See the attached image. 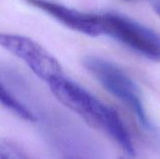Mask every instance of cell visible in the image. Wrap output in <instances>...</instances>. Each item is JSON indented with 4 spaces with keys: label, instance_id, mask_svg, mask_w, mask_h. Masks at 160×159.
Masks as SVG:
<instances>
[{
    "label": "cell",
    "instance_id": "4",
    "mask_svg": "<svg viewBox=\"0 0 160 159\" xmlns=\"http://www.w3.org/2000/svg\"><path fill=\"white\" fill-rule=\"evenodd\" d=\"M0 46L22 60L39 79L48 83L64 76L58 60L41 45L29 37L0 33Z\"/></svg>",
    "mask_w": 160,
    "mask_h": 159
},
{
    "label": "cell",
    "instance_id": "2",
    "mask_svg": "<svg viewBox=\"0 0 160 159\" xmlns=\"http://www.w3.org/2000/svg\"><path fill=\"white\" fill-rule=\"evenodd\" d=\"M82 64L110 94L126 104L134 112L145 129L149 131L154 129L145 112L137 84L122 68L111 61L93 55L85 56Z\"/></svg>",
    "mask_w": 160,
    "mask_h": 159
},
{
    "label": "cell",
    "instance_id": "8",
    "mask_svg": "<svg viewBox=\"0 0 160 159\" xmlns=\"http://www.w3.org/2000/svg\"><path fill=\"white\" fill-rule=\"evenodd\" d=\"M153 8L155 11L160 16V0H154L153 2Z\"/></svg>",
    "mask_w": 160,
    "mask_h": 159
},
{
    "label": "cell",
    "instance_id": "5",
    "mask_svg": "<svg viewBox=\"0 0 160 159\" xmlns=\"http://www.w3.org/2000/svg\"><path fill=\"white\" fill-rule=\"evenodd\" d=\"M31 6L51 15L67 27L91 37L103 35L102 15L82 12L51 0H25Z\"/></svg>",
    "mask_w": 160,
    "mask_h": 159
},
{
    "label": "cell",
    "instance_id": "3",
    "mask_svg": "<svg viewBox=\"0 0 160 159\" xmlns=\"http://www.w3.org/2000/svg\"><path fill=\"white\" fill-rule=\"evenodd\" d=\"M103 17V35L121 42L134 52L160 62V35L125 16L106 13Z\"/></svg>",
    "mask_w": 160,
    "mask_h": 159
},
{
    "label": "cell",
    "instance_id": "9",
    "mask_svg": "<svg viewBox=\"0 0 160 159\" xmlns=\"http://www.w3.org/2000/svg\"><path fill=\"white\" fill-rule=\"evenodd\" d=\"M68 159H84V158H82V157H69Z\"/></svg>",
    "mask_w": 160,
    "mask_h": 159
},
{
    "label": "cell",
    "instance_id": "7",
    "mask_svg": "<svg viewBox=\"0 0 160 159\" xmlns=\"http://www.w3.org/2000/svg\"><path fill=\"white\" fill-rule=\"evenodd\" d=\"M0 159H34L19 143L8 138H0Z\"/></svg>",
    "mask_w": 160,
    "mask_h": 159
},
{
    "label": "cell",
    "instance_id": "1",
    "mask_svg": "<svg viewBox=\"0 0 160 159\" xmlns=\"http://www.w3.org/2000/svg\"><path fill=\"white\" fill-rule=\"evenodd\" d=\"M49 86L53 96L63 105L91 127L106 133L128 156H135L130 134L114 109L104 104L80 84L65 76L51 81Z\"/></svg>",
    "mask_w": 160,
    "mask_h": 159
},
{
    "label": "cell",
    "instance_id": "6",
    "mask_svg": "<svg viewBox=\"0 0 160 159\" xmlns=\"http://www.w3.org/2000/svg\"><path fill=\"white\" fill-rule=\"evenodd\" d=\"M0 104L21 119L27 122H36L37 116L20 100L16 98L0 82Z\"/></svg>",
    "mask_w": 160,
    "mask_h": 159
}]
</instances>
